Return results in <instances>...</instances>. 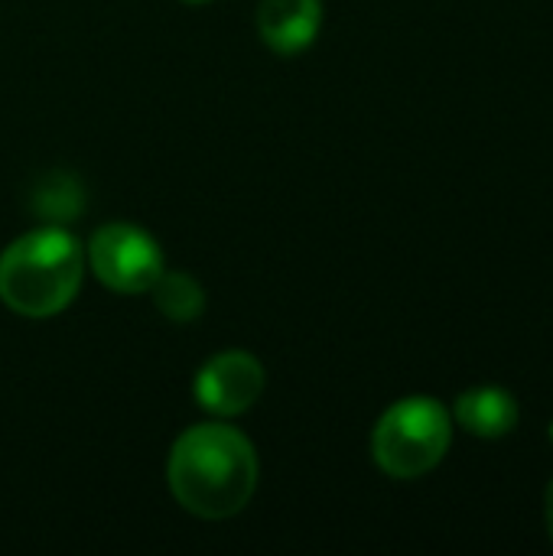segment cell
<instances>
[{"label": "cell", "mask_w": 553, "mask_h": 556, "mask_svg": "<svg viewBox=\"0 0 553 556\" xmlns=\"http://www.w3.org/2000/svg\"><path fill=\"white\" fill-rule=\"evenodd\" d=\"M183 3H209V0H183Z\"/></svg>", "instance_id": "cell-11"}, {"label": "cell", "mask_w": 553, "mask_h": 556, "mask_svg": "<svg viewBox=\"0 0 553 556\" xmlns=\"http://www.w3.org/2000/svg\"><path fill=\"white\" fill-rule=\"evenodd\" d=\"M81 189L72 176L65 173H49L36 192H33V208L49 222V225H59V222H68L78 208H81Z\"/></svg>", "instance_id": "cell-9"}, {"label": "cell", "mask_w": 553, "mask_h": 556, "mask_svg": "<svg viewBox=\"0 0 553 556\" xmlns=\"http://www.w3.org/2000/svg\"><path fill=\"white\" fill-rule=\"evenodd\" d=\"M456 420L473 437L499 440L518 427V401L502 388H473L456 401Z\"/></svg>", "instance_id": "cell-7"}, {"label": "cell", "mask_w": 553, "mask_h": 556, "mask_svg": "<svg viewBox=\"0 0 553 556\" xmlns=\"http://www.w3.org/2000/svg\"><path fill=\"white\" fill-rule=\"evenodd\" d=\"M166 479L189 515L222 521L251 502L257 489V453L238 427L196 424L173 443Z\"/></svg>", "instance_id": "cell-1"}, {"label": "cell", "mask_w": 553, "mask_h": 556, "mask_svg": "<svg viewBox=\"0 0 553 556\" xmlns=\"http://www.w3.org/2000/svg\"><path fill=\"white\" fill-rule=\"evenodd\" d=\"M156 309L169 319V323H196L205 309V290L199 287V280L192 274L183 270H163L160 280L150 287Z\"/></svg>", "instance_id": "cell-8"}, {"label": "cell", "mask_w": 553, "mask_h": 556, "mask_svg": "<svg viewBox=\"0 0 553 556\" xmlns=\"http://www.w3.org/2000/svg\"><path fill=\"white\" fill-rule=\"evenodd\" d=\"M85 248L59 225H42L0 254V303L26 319L62 313L81 290Z\"/></svg>", "instance_id": "cell-2"}, {"label": "cell", "mask_w": 553, "mask_h": 556, "mask_svg": "<svg viewBox=\"0 0 553 556\" xmlns=\"http://www.w3.org/2000/svg\"><path fill=\"white\" fill-rule=\"evenodd\" d=\"M264 384H267L264 365L251 352L235 349V352H222L209 358L199 368L192 394L199 407L209 410L212 417H235L257 404V397L264 394Z\"/></svg>", "instance_id": "cell-5"}, {"label": "cell", "mask_w": 553, "mask_h": 556, "mask_svg": "<svg viewBox=\"0 0 553 556\" xmlns=\"http://www.w3.org/2000/svg\"><path fill=\"white\" fill-rule=\"evenodd\" d=\"M85 264L95 270V277L108 290L124 293V296L150 293V287L166 270L156 238L127 222L101 225L88 241Z\"/></svg>", "instance_id": "cell-4"}, {"label": "cell", "mask_w": 553, "mask_h": 556, "mask_svg": "<svg viewBox=\"0 0 553 556\" xmlns=\"http://www.w3.org/2000/svg\"><path fill=\"white\" fill-rule=\"evenodd\" d=\"M453 440L450 414L433 397H404L391 404L372 433V456L391 479H420L433 472Z\"/></svg>", "instance_id": "cell-3"}, {"label": "cell", "mask_w": 553, "mask_h": 556, "mask_svg": "<svg viewBox=\"0 0 553 556\" xmlns=\"http://www.w3.org/2000/svg\"><path fill=\"white\" fill-rule=\"evenodd\" d=\"M551 443H553V424H551Z\"/></svg>", "instance_id": "cell-12"}, {"label": "cell", "mask_w": 553, "mask_h": 556, "mask_svg": "<svg viewBox=\"0 0 553 556\" xmlns=\"http://www.w3.org/2000/svg\"><path fill=\"white\" fill-rule=\"evenodd\" d=\"M323 26V0H261L257 3V33L280 52L297 55L310 49Z\"/></svg>", "instance_id": "cell-6"}, {"label": "cell", "mask_w": 553, "mask_h": 556, "mask_svg": "<svg viewBox=\"0 0 553 556\" xmlns=\"http://www.w3.org/2000/svg\"><path fill=\"white\" fill-rule=\"evenodd\" d=\"M548 531H551L553 538V479L551 485H548Z\"/></svg>", "instance_id": "cell-10"}]
</instances>
